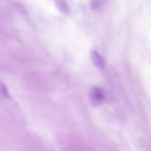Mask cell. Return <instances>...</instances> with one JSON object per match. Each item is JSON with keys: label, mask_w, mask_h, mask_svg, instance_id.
I'll use <instances>...</instances> for the list:
<instances>
[{"label": "cell", "mask_w": 151, "mask_h": 151, "mask_svg": "<svg viewBox=\"0 0 151 151\" xmlns=\"http://www.w3.org/2000/svg\"><path fill=\"white\" fill-rule=\"evenodd\" d=\"M90 99L94 106L101 105L105 100V92L103 88L100 87H94L90 93Z\"/></svg>", "instance_id": "1"}, {"label": "cell", "mask_w": 151, "mask_h": 151, "mask_svg": "<svg viewBox=\"0 0 151 151\" xmlns=\"http://www.w3.org/2000/svg\"><path fill=\"white\" fill-rule=\"evenodd\" d=\"M90 56H91V60L92 61L93 64L97 69L103 70L105 67V62L104 60H103V58L97 51H94V50H92L91 52Z\"/></svg>", "instance_id": "2"}, {"label": "cell", "mask_w": 151, "mask_h": 151, "mask_svg": "<svg viewBox=\"0 0 151 151\" xmlns=\"http://www.w3.org/2000/svg\"><path fill=\"white\" fill-rule=\"evenodd\" d=\"M55 4L58 10L63 14L68 15L69 13V9L67 4L63 0H55Z\"/></svg>", "instance_id": "3"}, {"label": "cell", "mask_w": 151, "mask_h": 151, "mask_svg": "<svg viewBox=\"0 0 151 151\" xmlns=\"http://www.w3.org/2000/svg\"><path fill=\"white\" fill-rule=\"evenodd\" d=\"M106 3V0H92L91 1V7L94 10H99Z\"/></svg>", "instance_id": "4"}, {"label": "cell", "mask_w": 151, "mask_h": 151, "mask_svg": "<svg viewBox=\"0 0 151 151\" xmlns=\"http://www.w3.org/2000/svg\"><path fill=\"white\" fill-rule=\"evenodd\" d=\"M0 94H1V95L4 98H10V96H9V93L7 88H6L5 86L1 82H0Z\"/></svg>", "instance_id": "5"}]
</instances>
